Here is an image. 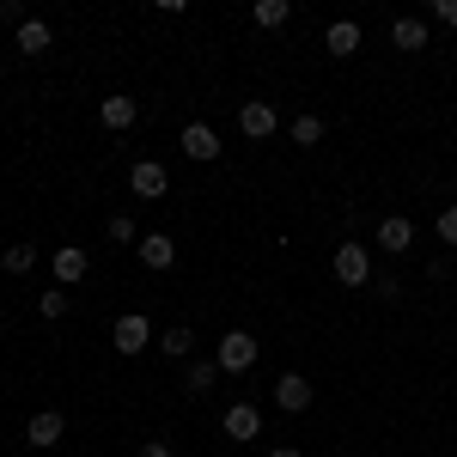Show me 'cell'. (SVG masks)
Segmentation results:
<instances>
[{
    "instance_id": "12",
    "label": "cell",
    "mask_w": 457,
    "mask_h": 457,
    "mask_svg": "<svg viewBox=\"0 0 457 457\" xmlns=\"http://www.w3.org/2000/svg\"><path fill=\"white\" fill-rule=\"evenodd\" d=\"M141 262H146V269H171V262H177V245L165 238V232H153V238H141Z\"/></svg>"
},
{
    "instance_id": "27",
    "label": "cell",
    "mask_w": 457,
    "mask_h": 457,
    "mask_svg": "<svg viewBox=\"0 0 457 457\" xmlns=\"http://www.w3.org/2000/svg\"><path fill=\"white\" fill-rule=\"evenodd\" d=\"M269 457H299V452H293V445H275V452H269Z\"/></svg>"
},
{
    "instance_id": "24",
    "label": "cell",
    "mask_w": 457,
    "mask_h": 457,
    "mask_svg": "<svg viewBox=\"0 0 457 457\" xmlns=\"http://www.w3.org/2000/svg\"><path fill=\"white\" fill-rule=\"evenodd\" d=\"M439 238H445V245H457V208L439 213Z\"/></svg>"
},
{
    "instance_id": "5",
    "label": "cell",
    "mask_w": 457,
    "mask_h": 457,
    "mask_svg": "<svg viewBox=\"0 0 457 457\" xmlns=\"http://www.w3.org/2000/svg\"><path fill=\"white\" fill-rule=\"evenodd\" d=\"M238 129H245L250 141H269V135L281 129V116H275V104H245L238 110Z\"/></svg>"
},
{
    "instance_id": "11",
    "label": "cell",
    "mask_w": 457,
    "mask_h": 457,
    "mask_svg": "<svg viewBox=\"0 0 457 457\" xmlns=\"http://www.w3.org/2000/svg\"><path fill=\"white\" fill-rule=\"evenodd\" d=\"M135 116H141L135 98H104V104H98V122H104V129H135Z\"/></svg>"
},
{
    "instance_id": "17",
    "label": "cell",
    "mask_w": 457,
    "mask_h": 457,
    "mask_svg": "<svg viewBox=\"0 0 457 457\" xmlns=\"http://www.w3.org/2000/svg\"><path fill=\"white\" fill-rule=\"evenodd\" d=\"M390 43H396V49H427V25L421 19H396V25H390Z\"/></svg>"
},
{
    "instance_id": "2",
    "label": "cell",
    "mask_w": 457,
    "mask_h": 457,
    "mask_svg": "<svg viewBox=\"0 0 457 457\" xmlns=\"http://www.w3.org/2000/svg\"><path fill=\"white\" fill-rule=\"evenodd\" d=\"M336 281L342 287H366L372 281V256H366V245H342L336 250Z\"/></svg>"
},
{
    "instance_id": "13",
    "label": "cell",
    "mask_w": 457,
    "mask_h": 457,
    "mask_svg": "<svg viewBox=\"0 0 457 457\" xmlns=\"http://www.w3.org/2000/svg\"><path fill=\"white\" fill-rule=\"evenodd\" d=\"M378 245H385V250H409V245H415V226H409L403 213H390L385 226H378Z\"/></svg>"
},
{
    "instance_id": "26",
    "label": "cell",
    "mask_w": 457,
    "mask_h": 457,
    "mask_svg": "<svg viewBox=\"0 0 457 457\" xmlns=\"http://www.w3.org/2000/svg\"><path fill=\"white\" fill-rule=\"evenodd\" d=\"M141 457H177V452L165 445V439H153V445H141Z\"/></svg>"
},
{
    "instance_id": "19",
    "label": "cell",
    "mask_w": 457,
    "mask_h": 457,
    "mask_svg": "<svg viewBox=\"0 0 457 457\" xmlns=\"http://www.w3.org/2000/svg\"><path fill=\"white\" fill-rule=\"evenodd\" d=\"M159 342H165V353H171V360H183V353L195 348V336H189V329H183V323H177V329H165V336H159Z\"/></svg>"
},
{
    "instance_id": "16",
    "label": "cell",
    "mask_w": 457,
    "mask_h": 457,
    "mask_svg": "<svg viewBox=\"0 0 457 457\" xmlns=\"http://www.w3.org/2000/svg\"><path fill=\"white\" fill-rule=\"evenodd\" d=\"M49 43H55V31H49L43 19H25V25H19V49H25V55H43Z\"/></svg>"
},
{
    "instance_id": "25",
    "label": "cell",
    "mask_w": 457,
    "mask_h": 457,
    "mask_svg": "<svg viewBox=\"0 0 457 457\" xmlns=\"http://www.w3.org/2000/svg\"><path fill=\"white\" fill-rule=\"evenodd\" d=\"M433 19L439 25H457V0H433Z\"/></svg>"
},
{
    "instance_id": "21",
    "label": "cell",
    "mask_w": 457,
    "mask_h": 457,
    "mask_svg": "<svg viewBox=\"0 0 457 457\" xmlns=\"http://www.w3.org/2000/svg\"><path fill=\"white\" fill-rule=\"evenodd\" d=\"M183 385L195 390V396H202V390H213V360H195V366H189V378H183Z\"/></svg>"
},
{
    "instance_id": "1",
    "label": "cell",
    "mask_w": 457,
    "mask_h": 457,
    "mask_svg": "<svg viewBox=\"0 0 457 457\" xmlns=\"http://www.w3.org/2000/svg\"><path fill=\"white\" fill-rule=\"evenodd\" d=\"M250 360H256V336H245V329L220 336V348H213V366H220V372H245Z\"/></svg>"
},
{
    "instance_id": "9",
    "label": "cell",
    "mask_w": 457,
    "mask_h": 457,
    "mask_svg": "<svg viewBox=\"0 0 457 457\" xmlns=\"http://www.w3.org/2000/svg\"><path fill=\"white\" fill-rule=\"evenodd\" d=\"M256 433H262V415L250 403H232L226 409V439H256Z\"/></svg>"
},
{
    "instance_id": "3",
    "label": "cell",
    "mask_w": 457,
    "mask_h": 457,
    "mask_svg": "<svg viewBox=\"0 0 457 457\" xmlns=\"http://www.w3.org/2000/svg\"><path fill=\"white\" fill-rule=\"evenodd\" d=\"M165 183H171V177H165V165H159V159H141V165L129 171V189H135L141 202H159V195H165Z\"/></svg>"
},
{
    "instance_id": "8",
    "label": "cell",
    "mask_w": 457,
    "mask_h": 457,
    "mask_svg": "<svg viewBox=\"0 0 457 457\" xmlns=\"http://www.w3.org/2000/svg\"><path fill=\"white\" fill-rule=\"evenodd\" d=\"M86 269H92V262H86V250H79V245H62V250H55V281H62V287L86 281Z\"/></svg>"
},
{
    "instance_id": "10",
    "label": "cell",
    "mask_w": 457,
    "mask_h": 457,
    "mask_svg": "<svg viewBox=\"0 0 457 457\" xmlns=\"http://www.w3.org/2000/svg\"><path fill=\"white\" fill-rule=\"evenodd\" d=\"M183 153H189V159H213V153H220V135H213L208 122H189V129H183Z\"/></svg>"
},
{
    "instance_id": "4",
    "label": "cell",
    "mask_w": 457,
    "mask_h": 457,
    "mask_svg": "<svg viewBox=\"0 0 457 457\" xmlns=\"http://www.w3.org/2000/svg\"><path fill=\"white\" fill-rule=\"evenodd\" d=\"M146 342H153V323H146L141 312H129V317H116V353H141Z\"/></svg>"
},
{
    "instance_id": "6",
    "label": "cell",
    "mask_w": 457,
    "mask_h": 457,
    "mask_svg": "<svg viewBox=\"0 0 457 457\" xmlns=\"http://www.w3.org/2000/svg\"><path fill=\"white\" fill-rule=\"evenodd\" d=\"M62 433H68V421H62L55 409H43V415H31V427H25V439H31L37 452H49V445H62Z\"/></svg>"
},
{
    "instance_id": "22",
    "label": "cell",
    "mask_w": 457,
    "mask_h": 457,
    "mask_svg": "<svg viewBox=\"0 0 457 457\" xmlns=\"http://www.w3.org/2000/svg\"><path fill=\"white\" fill-rule=\"evenodd\" d=\"M110 238H116V245H135L141 232H135V220H129V213H116V220H110Z\"/></svg>"
},
{
    "instance_id": "14",
    "label": "cell",
    "mask_w": 457,
    "mask_h": 457,
    "mask_svg": "<svg viewBox=\"0 0 457 457\" xmlns=\"http://www.w3.org/2000/svg\"><path fill=\"white\" fill-rule=\"evenodd\" d=\"M323 43H329V55H353V49H360V25H353V19H336Z\"/></svg>"
},
{
    "instance_id": "18",
    "label": "cell",
    "mask_w": 457,
    "mask_h": 457,
    "mask_svg": "<svg viewBox=\"0 0 457 457\" xmlns=\"http://www.w3.org/2000/svg\"><path fill=\"white\" fill-rule=\"evenodd\" d=\"M0 269H6V275H25V269H37V250H31V245H6Z\"/></svg>"
},
{
    "instance_id": "7",
    "label": "cell",
    "mask_w": 457,
    "mask_h": 457,
    "mask_svg": "<svg viewBox=\"0 0 457 457\" xmlns=\"http://www.w3.org/2000/svg\"><path fill=\"white\" fill-rule=\"evenodd\" d=\"M275 403H281L287 415H299V409H312V378H299V372H287L281 385H275Z\"/></svg>"
},
{
    "instance_id": "20",
    "label": "cell",
    "mask_w": 457,
    "mask_h": 457,
    "mask_svg": "<svg viewBox=\"0 0 457 457\" xmlns=\"http://www.w3.org/2000/svg\"><path fill=\"white\" fill-rule=\"evenodd\" d=\"M293 141H299V146H317V141H323V122H317V116H299V122H293Z\"/></svg>"
},
{
    "instance_id": "23",
    "label": "cell",
    "mask_w": 457,
    "mask_h": 457,
    "mask_svg": "<svg viewBox=\"0 0 457 457\" xmlns=\"http://www.w3.org/2000/svg\"><path fill=\"white\" fill-rule=\"evenodd\" d=\"M37 305H43V317H68V287H62V293H43Z\"/></svg>"
},
{
    "instance_id": "15",
    "label": "cell",
    "mask_w": 457,
    "mask_h": 457,
    "mask_svg": "<svg viewBox=\"0 0 457 457\" xmlns=\"http://www.w3.org/2000/svg\"><path fill=\"white\" fill-rule=\"evenodd\" d=\"M250 19H256L262 31H275V25L293 19V0H256V6H250Z\"/></svg>"
}]
</instances>
